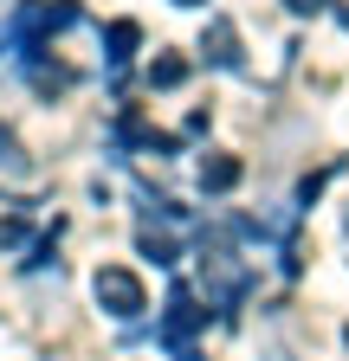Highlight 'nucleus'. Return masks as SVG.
Masks as SVG:
<instances>
[{
    "label": "nucleus",
    "instance_id": "nucleus-4",
    "mask_svg": "<svg viewBox=\"0 0 349 361\" xmlns=\"http://www.w3.org/2000/svg\"><path fill=\"white\" fill-rule=\"evenodd\" d=\"M201 323H207V310H194V297H188V290H174V297H168V316H162L168 342H188Z\"/></svg>",
    "mask_w": 349,
    "mask_h": 361
},
{
    "label": "nucleus",
    "instance_id": "nucleus-1",
    "mask_svg": "<svg viewBox=\"0 0 349 361\" xmlns=\"http://www.w3.org/2000/svg\"><path fill=\"white\" fill-rule=\"evenodd\" d=\"M91 297H97V310L117 316V323H136V316L149 310L143 278H136V271H123V264H104V271H97V278H91Z\"/></svg>",
    "mask_w": 349,
    "mask_h": 361
},
{
    "label": "nucleus",
    "instance_id": "nucleus-3",
    "mask_svg": "<svg viewBox=\"0 0 349 361\" xmlns=\"http://www.w3.org/2000/svg\"><path fill=\"white\" fill-rule=\"evenodd\" d=\"M201 52H207V65H220V71H239V32H233V20H207V39H201Z\"/></svg>",
    "mask_w": 349,
    "mask_h": 361
},
{
    "label": "nucleus",
    "instance_id": "nucleus-2",
    "mask_svg": "<svg viewBox=\"0 0 349 361\" xmlns=\"http://www.w3.org/2000/svg\"><path fill=\"white\" fill-rule=\"evenodd\" d=\"M201 284H207V297H213V303H239V297H246V284H252V271L239 264V252L207 245V252H201Z\"/></svg>",
    "mask_w": 349,
    "mask_h": 361
},
{
    "label": "nucleus",
    "instance_id": "nucleus-14",
    "mask_svg": "<svg viewBox=\"0 0 349 361\" xmlns=\"http://www.w3.org/2000/svg\"><path fill=\"white\" fill-rule=\"evenodd\" d=\"M343 336H349V329H343Z\"/></svg>",
    "mask_w": 349,
    "mask_h": 361
},
{
    "label": "nucleus",
    "instance_id": "nucleus-7",
    "mask_svg": "<svg viewBox=\"0 0 349 361\" xmlns=\"http://www.w3.org/2000/svg\"><path fill=\"white\" fill-rule=\"evenodd\" d=\"M136 39H143V32H136V20H117V26L104 32V45H110V65H123L129 52H136Z\"/></svg>",
    "mask_w": 349,
    "mask_h": 361
},
{
    "label": "nucleus",
    "instance_id": "nucleus-11",
    "mask_svg": "<svg viewBox=\"0 0 349 361\" xmlns=\"http://www.w3.org/2000/svg\"><path fill=\"white\" fill-rule=\"evenodd\" d=\"M174 7H201V0H174Z\"/></svg>",
    "mask_w": 349,
    "mask_h": 361
},
{
    "label": "nucleus",
    "instance_id": "nucleus-5",
    "mask_svg": "<svg viewBox=\"0 0 349 361\" xmlns=\"http://www.w3.org/2000/svg\"><path fill=\"white\" fill-rule=\"evenodd\" d=\"M239 174H246L239 155H207V161H201V188H207V194H233Z\"/></svg>",
    "mask_w": 349,
    "mask_h": 361
},
{
    "label": "nucleus",
    "instance_id": "nucleus-8",
    "mask_svg": "<svg viewBox=\"0 0 349 361\" xmlns=\"http://www.w3.org/2000/svg\"><path fill=\"white\" fill-rule=\"evenodd\" d=\"M143 252H149V258H155V264H168V258H174V245H168V239H162V233H143Z\"/></svg>",
    "mask_w": 349,
    "mask_h": 361
},
{
    "label": "nucleus",
    "instance_id": "nucleus-6",
    "mask_svg": "<svg viewBox=\"0 0 349 361\" xmlns=\"http://www.w3.org/2000/svg\"><path fill=\"white\" fill-rule=\"evenodd\" d=\"M149 84H155V90H174V84H188V59H174V52H162V59L149 65Z\"/></svg>",
    "mask_w": 349,
    "mask_h": 361
},
{
    "label": "nucleus",
    "instance_id": "nucleus-10",
    "mask_svg": "<svg viewBox=\"0 0 349 361\" xmlns=\"http://www.w3.org/2000/svg\"><path fill=\"white\" fill-rule=\"evenodd\" d=\"M20 239V226H7V219H0V245H13Z\"/></svg>",
    "mask_w": 349,
    "mask_h": 361
},
{
    "label": "nucleus",
    "instance_id": "nucleus-9",
    "mask_svg": "<svg viewBox=\"0 0 349 361\" xmlns=\"http://www.w3.org/2000/svg\"><path fill=\"white\" fill-rule=\"evenodd\" d=\"M285 7H291L297 20H311V13H324V7H330V0H285Z\"/></svg>",
    "mask_w": 349,
    "mask_h": 361
},
{
    "label": "nucleus",
    "instance_id": "nucleus-12",
    "mask_svg": "<svg viewBox=\"0 0 349 361\" xmlns=\"http://www.w3.org/2000/svg\"><path fill=\"white\" fill-rule=\"evenodd\" d=\"M343 26H349V7H343Z\"/></svg>",
    "mask_w": 349,
    "mask_h": 361
},
{
    "label": "nucleus",
    "instance_id": "nucleus-13",
    "mask_svg": "<svg viewBox=\"0 0 349 361\" xmlns=\"http://www.w3.org/2000/svg\"><path fill=\"white\" fill-rule=\"evenodd\" d=\"M343 226H349V213H343Z\"/></svg>",
    "mask_w": 349,
    "mask_h": 361
}]
</instances>
